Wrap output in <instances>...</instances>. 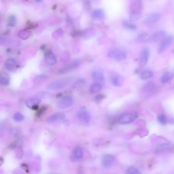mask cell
Returning <instances> with one entry per match:
<instances>
[{"label": "cell", "mask_w": 174, "mask_h": 174, "mask_svg": "<svg viewBox=\"0 0 174 174\" xmlns=\"http://www.w3.org/2000/svg\"><path fill=\"white\" fill-rule=\"evenodd\" d=\"M14 120L17 122H20L23 121L24 117L23 115L20 112H17L13 115Z\"/></svg>", "instance_id": "obj_32"}, {"label": "cell", "mask_w": 174, "mask_h": 174, "mask_svg": "<svg viewBox=\"0 0 174 174\" xmlns=\"http://www.w3.org/2000/svg\"><path fill=\"white\" fill-rule=\"evenodd\" d=\"M81 63V60L78 59L75 60L68 64L65 67L61 69L59 71V73L63 74L66 73L68 71L77 69L79 67Z\"/></svg>", "instance_id": "obj_10"}, {"label": "cell", "mask_w": 174, "mask_h": 174, "mask_svg": "<svg viewBox=\"0 0 174 174\" xmlns=\"http://www.w3.org/2000/svg\"><path fill=\"white\" fill-rule=\"evenodd\" d=\"M111 80L112 84L116 87H121L124 83L123 78L118 75H114L112 76Z\"/></svg>", "instance_id": "obj_20"}, {"label": "cell", "mask_w": 174, "mask_h": 174, "mask_svg": "<svg viewBox=\"0 0 174 174\" xmlns=\"http://www.w3.org/2000/svg\"><path fill=\"white\" fill-rule=\"evenodd\" d=\"M40 101L36 98H30L26 101V104L28 108L33 110H37L39 108V105Z\"/></svg>", "instance_id": "obj_17"}, {"label": "cell", "mask_w": 174, "mask_h": 174, "mask_svg": "<svg viewBox=\"0 0 174 174\" xmlns=\"http://www.w3.org/2000/svg\"><path fill=\"white\" fill-rule=\"evenodd\" d=\"M7 25L10 27L15 26L16 24V16L13 15H11L8 17L7 21Z\"/></svg>", "instance_id": "obj_28"}, {"label": "cell", "mask_w": 174, "mask_h": 174, "mask_svg": "<svg viewBox=\"0 0 174 174\" xmlns=\"http://www.w3.org/2000/svg\"><path fill=\"white\" fill-rule=\"evenodd\" d=\"M49 174H56L53 173H49Z\"/></svg>", "instance_id": "obj_36"}, {"label": "cell", "mask_w": 174, "mask_h": 174, "mask_svg": "<svg viewBox=\"0 0 174 174\" xmlns=\"http://www.w3.org/2000/svg\"><path fill=\"white\" fill-rule=\"evenodd\" d=\"M102 88V85L95 83L91 85L90 88V92L91 94H94L98 93Z\"/></svg>", "instance_id": "obj_25"}, {"label": "cell", "mask_w": 174, "mask_h": 174, "mask_svg": "<svg viewBox=\"0 0 174 174\" xmlns=\"http://www.w3.org/2000/svg\"><path fill=\"white\" fill-rule=\"evenodd\" d=\"M68 79H62L54 81L48 86L49 89L54 91L59 90L66 87L70 83Z\"/></svg>", "instance_id": "obj_4"}, {"label": "cell", "mask_w": 174, "mask_h": 174, "mask_svg": "<svg viewBox=\"0 0 174 174\" xmlns=\"http://www.w3.org/2000/svg\"><path fill=\"white\" fill-rule=\"evenodd\" d=\"M73 103V97L70 95H66L58 101L57 106L60 109H66L72 106Z\"/></svg>", "instance_id": "obj_5"}, {"label": "cell", "mask_w": 174, "mask_h": 174, "mask_svg": "<svg viewBox=\"0 0 174 174\" xmlns=\"http://www.w3.org/2000/svg\"><path fill=\"white\" fill-rule=\"evenodd\" d=\"M156 88L155 84L152 82H149L146 83L143 87L145 91L148 92H152L155 91Z\"/></svg>", "instance_id": "obj_23"}, {"label": "cell", "mask_w": 174, "mask_h": 174, "mask_svg": "<svg viewBox=\"0 0 174 174\" xmlns=\"http://www.w3.org/2000/svg\"><path fill=\"white\" fill-rule=\"evenodd\" d=\"M87 82L84 79H80L77 81L73 85V88L76 89H79L86 86Z\"/></svg>", "instance_id": "obj_22"}, {"label": "cell", "mask_w": 174, "mask_h": 174, "mask_svg": "<svg viewBox=\"0 0 174 174\" xmlns=\"http://www.w3.org/2000/svg\"><path fill=\"white\" fill-rule=\"evenodd\" d=\"M16 63L15 60L12 58H9L5 61V66L7 70L13 71L15 70Z\"/></svg>", "instance_id": "obj_19"}, {"label": "cell", "mask_w": 174, "mask_h": 174, "mask_svg": "<svg viewBox=\"0 0 174 174\" xmlns=\"http://www.w3.org/2000/svg\"><path fill=\"white\" fill-rule=\"evenodd\" d=\"M138 117L137 112L134 111L126 112L119 116L117 119V123L121 125L131 124Z\"/></svg>", "instance_id": "obj_2"}, {"label": "cell", "mask_w": 174, "mask_h": 174, "mask_svg": "<svg viewBox=\"0 0 174 174\" xmlns=\"http://www.w3.org/2000/svg\"><path fill=\"white\" fill-rule=\"evenodd\" d=\"M45 49V46L44 45H43L41 46L40 47V49L41 50H44V49Z\"/></svg>", "instance_id": "obj_35"}, {"label": "cell", "mask_w": 174, "mask_h": 174, "mask_svg": "<svg viewBox=\"0 0 174 174\" xmlns=\"http://www.w3.org/2000/svg\"><path fill=\"white\" fill-rule=\"evenodd\" d=\"M132 22L124 20L122 22V25L126 29L131 30H134L137 29V26Z\"/></svg>", "instance_id": "obj_26"}, {"label": "cell", "mask_w": 174, "mask_h": 174, "mask_svg": "<svg viewBox=\"0 0 174 174\" xmlns=\"http://www.w3.org/2000/svg\"><path fill=\"white\" fill-rule=\"evenodd\" d=\"M143 3L140 0H134L131 3L129 10V19L131 22L138 20L142 11Z\"/></svg>", "instance_id": "obj_1"}, {"label": "cell", "mask_w": 174, "mask_h": 174, "mask_svg": "<svg viewBox=\"0 0 174 174\" xmlns=\"http://www.w3.org/2000/svg\"><path fill=\"white\" fill-rule=\"evenodd\" d=\"M166 36L165 30H159L153 33L150 37L149 40L153 43L161 42Z\"/></svg>", "instance_id": "obj_9"}, {"label": "cell", "mask_w": 174, "mask_h": 174, "mask_svg": "<svg viewBox=\"0 0 174 174\" xmlns=\"http://www.w3.org/2000/svg\"><path fill=\"white\" fill-rule=\"evenodd\" d=\"M107 56L109 58L114 59L117 61H121L125 60L127 58V54L124 50L115 49L109 50Z\"/></svg>", "instance_id": "obj_3"}, {"label": "cell", "mask_w": 174, "mask_h": 174, "mask_svg": "<svg viewBox=\"0 0 174 174\" xmlns=\"http://www.w3.org/2000/svg\"><path fill=\"white\" fill-rule=\"evenodd\" d=\"M173 77V74L170 72H167L163 75L162 77L161 81L163 84L168 83L171 80Z\"/></svg>", "instance_id": "obj_24"}, {"label": "cell", "mask_w": 174, "mask_h": 174, "mask_svg": "<svg viewBox=\"0 0 174 174\" xmlns=\"http://www.w3.org/2000/svg\"><path fill=\"white\" fill-rule=\"evenodd\" d=\"M84 8L86 11H89L91 7V2L89 1H85L84 2Z\"/></svg>", "instance_id": "obj_34"}, {"label": "cell", "mask_w": 174, "mask_h": 174, "mask_svg": "<svg viewBox=\"0 0 174 174\" xmlns=\"http://www.w3.org/2000/svg\"><path fill=\"white\" fill-rule=\"evenodd\" d=\"M78 117L80 121L84 123H88L90 121V115L89 112L86 110H80L78 112Z\"/></svg>", "instance_id": "obj_15"}, {"label": "cell", "mask_w": 174, "mask_h": 174, "mask_svg": "<svg viewBox=\"0 0 174 174\" xmlns=\"http://www.w3.org/2000/svg\"><path fill=\"white\" fill-rule=\"evenodd\" d=\"M173 39V37L172 36H166L160 42L158 48V53H161L164 52L172 43Z\"/></svg>", "instance_id": "obj_8"}, {"label": "cell", "mask_w": 174, "mask_h": 174, "mask_svg": "<svg viewBox=\"0 0 174 174\" xmlns=\"http://www.w3.org/2000/svg\"><path fill=\"white\" fill-rule=\"evenodd\" d=\"M149 37H148V35L146 33H143L140 34L138 36L137 40L140 42H145L149 40Z\"/></svg>", "instance_id": "obj_30"}, {"label": "cell", "mask_w": 174, "mask_h": 174, "mask_svg": "<svg viewBox=\"0 0 174 174\" xmlns=\"http://www.w3.org/2000/svg\"><path fill=\"white\" fill-rule=\"evenodd\" d=\"M66 118V116L64 114L61 112H57L49 116L46 119V122L49 124H53L54 123L62 121Z\"/></svg>", "instance_id": "obj_11"}, {"label": "cell", "mask_w": 174, "mask_h": 174, "mask_svg": "<svg viewBox=\"0 0 174 174\" xmlns=\"http://www.w3.org/2000/svg\"><path fill=\"white\" fill-rule=\"evenodd\" d=\"M91 16L93 19L97 20H101L104 19L105 14L104 10L101 9H97L92 12Z\"/></svg>", "instance_id": "obj_18"}, {"label": "cell", "mask_w": 174, "mask_h": 174, "mask_svg": "<svg viewBox=\"0 0 174 174\" xmlns=\"http://www.w3.org/2000/svg\"><path fill=\"white\" fill-rule=\"evenodd\" d=\"M126 174H142L139 170L134 166L129 167L126 171Z\"/></svg>", "instance_id": "obj_29"}, {"label": "cell", "mask_w": 174, "mask_h": 174, "mask_svg": "<svg viewBox=\"0 0 174 174\" xmlns=\"http://www.w3.org/2000/svg\"><path fill=\"white\" fill-rule=\"evenodd\" d=\"M92 77L95 83L102 84L104 83L105 78L104 74L100 70H95L92 73Z\"/></svg>", "instance_id": "obj_13"}, {"label": "cell", "mask_w": 174, "mask_h": 174, "mask_svg": "<svg viewBox=\"0 0 174 174\" xmlns=\"http://www.w3.org/2000/svg\"><path fill=\"white\" fill-rule=\"evenodd\" d=\"M105 95L102 94H100L95 95L94 98V100L95 101L97 102H100L102 100H104L105 98Z\"/></svg>", "instance_id": "obj_33"}, {"label": "cell", "mask_w": 174, "mask_h": 174, "mask_svg": "<svg viewBox=\"0 0 174 174\" xmlns=\"http://www.w3.org/2000/svg\"><path fill=\"white\" fill-rule=\"evenodd\" d=\"M10 83V80L8 74L3 73L0 76V84L2 86L6 87L9 86Z\"/></svg>", "instance_id": "obj_21"}, {"label": "cell", "mask_w": 174, "mask_h": 174, "mask_svg": "<svg viewBox=\"0 0 174 174\" xmlns=\"http://www.w3.org/2000/svg\"><path fill=\"white\" fill-rule=\"evenodd\" d=\"M83 156V150L80 146L75 148L70 155V159L73 162L79 161Z\"/></svg>", "instance_id": "obj_12"}, {"label": "cell", "mask_w": 174, "mask_h": 174, "mask_svg": "<svg viewBox=\"0 0 174 174\" xmlns=\"http://www.w3.org/2000/svg\"><path fill=\"white\" fill-rule=\"evenodd\" d=\"M44 58L46 62L49 65L53 66L56 62V57L51 50L46 51L44 54Z\"/></svg>", "instance_id": "obj_16"}, {"label": "cell", "mask_w": 174, "mask_h": 174, "mask_svg": "<svg viewBox=\"0 0 174 174\" xmlns=\"http://www.w3.org/2000/svg\"><path fill=\"white\" fill-rule=\"evenodd\" d=\"M150 52L147 47L143 48L139 57V66L141 67L145 66L147 64L149 57Z\"/></svg>", "instance_id": "obj_6"}, {"label": "cell", "mask_w": 174, "mask_h": 174, "mask_svg": "<svg viewBox=\"0 0 174 174\" xmlns=\"http://www.w3.org/2000/svg\"><path fill=\"white\" fill-rule=\"evenodd\" d=\"M153 75V72L151 70H145L142 71L140 76L142 79L145 80L151 77Z\"/></svg>", "instance_id": "obj_27"}, {"label": "cell", "mask_w": 174, "mask_h": 174, "mask_svg": "<svg viewBox=\"0 0 174 174\" xmlns=\"http://www.w3.org/2000/svg\"><path fill=\"white\" fill-rule=\"evenodd\" d=\"M115 158L111 155H105L102 157L101 162L102 165L105 168H108L114 162Z\"/></svg>", "instance_id": "obj_14"}, {"label": "cell", "mask_w": 174, "mask_h": 174, "mask_svg": "<svg viewBox=\"0 0 174 174\" xmlns=\"http://www.w3.org/2000/svg\"><path fill=\"white\" fill-rule=\"evenodd\" d=\"M158 121L160 124L162 125H166L168 122L166 116L164 114H162L158 116Z\"/></svg>", "instance_id": "obj_31"}, {"label": "cell", "mask_w": 174, "mask_h": 174, "mask_svg": "<svg viewBox=\"0 0 174 174\" xmlns=\"http://www.w3.org/2000/svg\"><path fill=\"white\" fill-rule=\"evenodd\" d=\"M161 18V15L158 13H153L150 14L145 19L144 21L145 24L152 25L158 22Z\"/></svg>", "instance_id": "obj_7"}]
</instances>
